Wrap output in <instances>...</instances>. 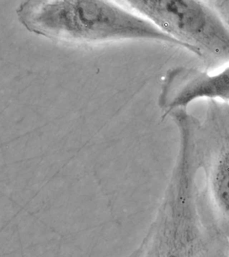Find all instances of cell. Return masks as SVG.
<instances>
[{"label": "cell", "mask_w": 229, "mask_h": 257, "mask_svg": "<svg viewBox=\"0 0 229 257\" xmlns=\"http://www.w3.org/2000/svg\"><path fill=\"white\" fill-rule=\"evenodd\" d=\"M170 115L188 142L204 178V198L229 236V102L209 99L202 118L178 108Z\"/></svg>", "instance_id": "obj_2"}, {"label": "cell", "mask_w": 229, "mask_h": 257, "mask_svg": "<svg viewBox=\"0 0 229 257\" xmlns=\"http://www.w3.org/2000/svg\"><path fill=\"white\" fill-rule=\"evenodd\" d=\"M227 257H229V244L228 247V251H227Z\"/></svg>", "instance_id": "obj_6"}, {"label": "cell", "mask_w": 229, "mask_h": 257, "mask_svg": "<svg viewBox=\"0 0 229 257\" xmlns=\"http://www.w3.org/2000/svg\"><path fill=\"white\" fill-rule=\"evenodd\" d=\"M122 2L198 56L207 71L229 64V27L210 1Z\"/></svg>", "instance_id": "obj_3"}, {"label": "cell", "mask_w": 229, "mask_h": 257, "mask_svg": "<svg viewBox=\"0 0 229 257\" xmlns=\"http://www.w3.org/2000/svg\"><path fill=\"white\" fill-rule=\"evenodd\" d=\"M200 98L229 102V65L216 74L184 66L167 72L158 98L166 115L178 108H187Z\"/></svg>", "instance_id": "obj_4"}, {"label": "cell", "mask_w": 229, "mask_h": 257, "mask_svg": "<svg viewBox=\"0 0 229 257\" xmlns=\"http://www.w3.org/2000/svg\"><path fill=\"white\" fill-rule=\"evenodd\" d=\"M229 27V1H210Z\"/></svg>", "instance_id": "obj_5"}, {"label": "cell", "mask_w": 229, "mask_h": 257, "mask_svg": "<svg viewBox=\"0 0 229 257\" xmlns=\"http://www.w3.org/2000/svg\"><path fill=\"white\" fill-rule=\"evenodd\" d=\"M16 13L29 31L48 38L80 43L144 40L184 48L118 2L29 1L21 4Z\"/></svg>", "instance_id": "obj_1"}]
</instances>
